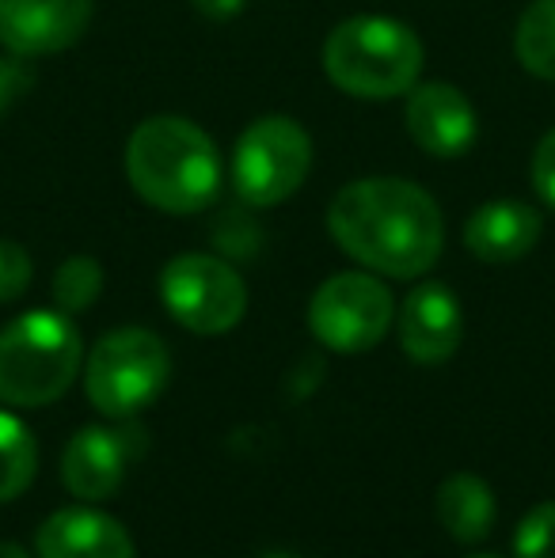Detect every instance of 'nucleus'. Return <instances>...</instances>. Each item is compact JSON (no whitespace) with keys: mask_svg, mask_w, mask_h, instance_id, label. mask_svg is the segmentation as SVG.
Wrapping results in <instances>:
<instances>
[{"mask_svg":"<svg viewBox=\"0 0 555 558\" xmlns=\"http://www.w3.org/2000/svg\"><path fill=\"white\" fill-rule=\"evenodd\" d=\"M327 232L365 270L400 281L422 278L445 247L437 202L419 183L396 175L342 186L327 206Z\"/></svg>","mask_w":555,"mask_h":558,"instance_id":"f257e3e1","label":"nucleus"},{"mask_svg":"<svg viewBox=\"0 0 555 558\" xmlns=\"http://www.w3.org/2000/svg\"><path fill=\"white\" fill-rule=\"evenodd\" d=\"M126 179L137 198L160 214H202L221 191V153L191 118L156 114L130 133Z\"/></svg>","mask_w":555,"mask_h":558,"instance_id":"f03ea898","label":"nucleus"},{"mask_svg":"<svg viewBox=\"0 0 555 558\" xmlns=\"http://www.w3.org/2000/svg\"><path fill=\"white\" fill-rule=\"evenodd\" d=\"M422 61L426 53L419 35L388 15H350L324 43L327 81L347 96L373 104L408 96L422 76Z\"/></svg>","mask_w":555,"mask_h":558,"instance_id":"7ed1b4c3","label":"nucleus"},{"mask_svg":"<svg viewBox=\"0 0 555 558\" xmlns=\"http://www.w3.org/2000/svg\"><path fill=\"white\" fill-rule=\"evenodd\" d=\"M84 365L81 331L65 312H27L0 331V403L46 407L73 388Z\"/></svg>","mask_w":555,"mask_h":558,"instance_id":"20e7f679","label":"nucleus"},{"mask_svg":"<svg viewBox=\"0 0 555 558\" xmlns=\"http://www.w3.org/2000/svg\"><path fill=\"white\" fill-rule=\"evenodd\" d=\"M171 380V353L145 327L104 335L84 361V396L107 418H134Z\"/></svg>","mask_w":555,"mask_h":558,"instance_id":"39448f33","label":"nucleus"},{"mask_svg":"<svg viewBox=\"0 0 555 558\" xmlns=\"http://www.w3.org/2000/svg\"><path fill=\"white\" fill-rule=\"evenodd\" d=\"M312 171V137L286 114L255 118L232 148V186L255 209L281 206Z\"/></svg>","mask_w":555,"mask_h":558,"instance_id":"423d86ee","label":"nucleus"},{"mask_svg":"<svg viewBox=\"0 0 555 558\" xmlns=\"http://www.w3.org/2000/svg\"><path fill=\"white\" fill-rule=\"evenodd\" d=\"M396 301L373 270L331 274L309 301V331L335 353H365L388 335Z\"/></svg>","mask_w":555,"mask_h":558,"instance_id":"0eeeda50","label":"nucleus"},{"mask_svg":"<svg viewBox=\"0 0 555 558\" xmlns=\"http://www.w3.org/2000/svg\"><path fill=\"white\" fill-rule=\"evenodd\" d=\"M160 301L179 327L194 335H225L244 319L248 286L217 255H176L160 270Z\"/></svg>","mask_w":555,"mask_h":558,"instance_id":"6e6552de","label":"nucleus"},{"mask_svg":"<svg viewBox=\"0 0 555 558\" xmlns=\"http://www.w3.org/2000/svg\"><path fill=\"white\" fill-rule=\"evenodd\" d=\"M96 0H0V46L15 58L61 53L84 38Z\"/></svg>","mask_w":555,"mask_h":558,"instance_id":"1a4fd4ad","label":"nucleus"},{"mask_svg":"<svg viewBox=\"0 0 555 558\" xmlns=\"http://www.w3.org/2000/svg\"><path fill=\"white\" fill-rule=\"evenodd\" d=\"M411 141L434 160H460L475 145V107L460 88L445 81L415 84L408 92V111H403Z\"/></svg>","mask_w":555,"mask_h":558,"instance_id":"9d476101","label":"nucleus"},{"mask_svg":"<svg viewBox=\"0 0 555 558\" xmlns=\"http://www.w3.org/2000/svg\"><path fill=\"white\" fill-rule=\"evenodd\" d=\"M464 338V312L442 281H422L400 304V345L419 365H442Z\"/></svg>","mask_w":555,"mask_h":558,"instance_id":"9b49d317","label":"nucleus"},{"mask_svg":"<svg viewBox=\"0 0 555 558\" xmlns=\"http://www.w3.org/2000/svg\"><path fill=\"white\" fill-rule=\"evenodd\" d=\"M130 434L107 426H88L65 445L61 456V486L76 501H107L122 490L130 471Z\"/></svg>","mask_w":555,"mask_h":558,"instance_id":"f8f14e48","label":"nucleus"},{"mask_svg":"<svg viewBox=\"0 0 555 558\" xmlns=\"http://www.w3.org/2000/svg\"><path fill=\"white\" fill-rule=\"evenodd\" d=\"M38 558H137L126 524L88 506L58 509L35 536Z\"/></svg>","mask_w":555,"mask_h":558,"instance_id":"ddd939ff","label":"nucleus"},{"mask_svg":"<svg viewBox=\"0 0 555 558\" xmlns=\"http://www.w3.org/2000/svg\"><path fill=\"white\" fill-rule=\"evenodd\" d=\"M544 217L541 209L526 206V202L498 198L480 206L464 225V247L472 251L480 263L506 266L526 258L529 251L541 243Z\"/></svg>","mask_w":555,"mask_h":558,"instance_id":"4468645a","label":"nucleus"},{"mask_svg":"<svg viewBox=\"0 0 555 558\" xmlns=\"http://www.w3.org/2000/svg\"><path fill=\"white\" fill-rule=\"evenodd\" d=\"M437 521L457 544H480L495 529V490L475 471H457L437 486Z\"/></svg>","mask_w":555,"mask_h":558,"instance_id":"2eb2a0df","label":"nucleus"},{"mask_svg":"<svg viewBox=\"0 0 555 558\" xmlns=\"http://www.w3.org/2000/svg\"><path fill=\"white\" fill-rule=\"evenodd\" d=\"M514 58L526 73L555 81V0H533L514 31Z\"/></svg>","mask_w":555,"mask_h":558,"instance_id":"dca6fc26","label":"nucleus"},{"mask_svg":"<svg viewBox=\"0 0 555 558\" xmlns=\"http://www.w3.org/2000/svg\"><path fill=\"white\" fill-rule=\"evenodd\" d=\"M38 441L15 414L0 411V501H12L35 483Z\"/></svg>","mask_w":555,"mask_h":558,"instance_id":"f3484780","label":"nucleus"},{"mask_svg":"<svg viewBox=\"0 0 555 558\" xmlns=\"http://www.w3.org/2000/svg\"><path fill=\"white\" fill-rule=\"evenodd\" d=\"M104 293V266L92 255H73L58 266L53 274V304L65 316H76V312H88L92 304Z\"/></svg>","mask_w":555,"mask_h":558,"instance_id":"a211bd4d","label":"nucleus"},{"mask_svg":"<svg viewBox=\"0 0 555 558\" xmlns=\"http://www.w3.org/2000/svg\"><path fill=\"white\" fill-rule=\"evenodd\" d=\"M514 555L555 558V501H541L521 517L518 532H514Z\"/></svg>","mask_w":555,"mask_h":558,"instance_id":"6ab92c4d","label":"nucleus"},{"mask_svg":"<svg viewBox=\"0 0 555 558\" xmlns=\"http://www.w3.org/2000/svg\"><path fill=\"white\" fill-rule=\"evenodd\" d=\"M31 278H35V263H31L27 247H20L15 240H0V304L20 301Z\"/></svg>","mask_w":555,"mask_h":558,"instance_id":"aec40b11","label":"nucleus"},{"mask_svg":"<svg viewBox=\"0 0 555 558\" xmlns=\"http://www.w3.org/2000/svg\"><path fill=\"white\" fill-rule=\"evenodd\" d=\"M35 88V73L31 65H23V58H0V118L12 111L27 92Z\"/></svg>","mask_w":555,"mask_h":558,"instance_id":"412c9836","label":"nucleus"},{"mask_svg":"<svg viewBox=\"0 0 555 558\" xmlns=\"http://www.w3.org/2000/svg\"><path fill=\"white\" fill-rule=\"evenodd\" d=\"M533 186H536V194L555 209V130L544 133L541 145H536V153H533Z\"/></svg>","mask_w":555,"mask_h":558,"instance_id":"4be33fe9","label":"nucleus"},{"mask_svg":"<svg viewBox=\"0 0 555 558\" xmlns=\"http://www.w3.org/2000/svg\"><path fill=\"white\" fill-rule=\"evenodd\" d=\"M206 20H232V15L244 12L248 0H191Z\"/></svg>","mask_w":555,"mask_h":558,"instance_id":"5701e85b","label":"nucleus"},{"mask_svg":"<svg viewBox=\"0 0 555 558\" xmlns=\"http://www.w3.org/2000/svg\"><path fill=\"white\" fill-rule=\"evenodd\" d=\"M0 558H31V555H27V547H20V544H12V539H4V544H0Z\"/></svg>","mask_w":555,"mask_h":558,"instance_id":"b1692460","label":"nucleus"},{"mask_svg":"<svg viewBox=\"0 0 555 558\" xmlns=\"http://www.w3.org/2000/svg\"><path fill=\"white\" fill-rule=\"evenodd\" d=\"M263 558H293V555H286V551H270V555H263Z\"/></svg>","mask_w":555,"mask_h":558,"instance_id":"393cba45","label":"nucleus"},{"mask_svg":"<svg viewBox=\"0 0 555 558\" xmlns=\"http://www.w3.org/2000/svg\"><path fill=\"white\" fill-rule=\"evenodd\" d=\"M472 558H498V555H472Z\"/></svg>","mask_w":555,"mask_h":558,"instance_id":"a878e982","label":"nucleus"}]
</instances>
